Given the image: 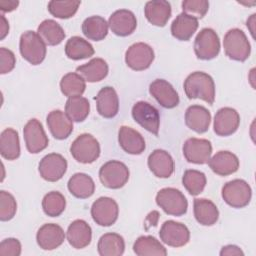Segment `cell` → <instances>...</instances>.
I'll use <instances>...</instances> for the list:
<instances>
[{"instance_id":"12","label":"cell","mask_w":256,"mask_h":256,"mask_svg":"<svg viewBox=\"0 0 256 256\" xmlns=\"http://www.w3.org/2000/svg\"><path fill=\"white\" fill-rule=\"evenodd\" d=\"M23 136L27 150L37 154L47 148L49 140L41 122L35 118L30 119L23 129Z\"/></svg>"},{"instance_id":"49","label":"cell","mask_w":256,"mask_h":256,"mask_svg":"<svg viewBox=\"0 0 256 256\" xmlns=\"http://www.w3.org/2000/svg\"><path fill=\"white\" fill-rule=\"evenodd\" d=\"M0 19H1V22H0V39L3 40L9 32V24H8L7 19L5 18V16L3 14L0 15Z\"/></svg>"},{"instance_id":"28","label":"cell","mask_w":256,"mask_h":256,"mask_svg":"<svg viewBox=\"0 0 256 256\" xmlns=\"http://www.w3.org/2000/svg\"><path fill=\"white\" fill-rule=\"evenodd\" d=\"M193 210L196 221L203 226H212L219 218L217 206L209 199L195 198Z\"/></svg>"},{"instance_id":"22","label":"cell","mask_w":256,"mask_h":256,"mask_svg":"<svg viewBox=\"0 0 256 256\" xmlns=\"http://www.w3.org/2000/svg\"><path fill=\"white\" fill-rule=\"evenodd\" d=\"M66 237L68 243L73 248L82 249L90 244L92 239V230L86 221L77 219L68 226Z\"/></svg>"},{"instance_id":"42","label":"cell","mask_w":256,"mask_h":256,"mask_svg":"<svg viewBox=\"0 0 256 256\" xmlns=\"http://www.w3.org/2000/svg\"><path fill=\"white\" fill-rule=\"evenodd\" d=\"M81 2L74 0L56 1L52 0L48 3L49 13L59 19H68L75 15Z\"/></svg>"},{"instance_id":"39","label":"cell","mask_w":256,"mask_h":256,"mask_svg":"<svg viewBox=\"0 0 256 256\" xmlns=\"http://www.w3.org/2000/svg\"><path fill=\"white\" fill-rule=\"evenodd\" d=\"M60 89L64 96L68 98L81 96L86 89V83L78 73L69 72L62 77L60 81Z\"/></svg>"},{"instance_id":"6","label":"cell","mask_w":256,"mask_h":256,"mask_svg":"<svg viewBox=\"0 0 256 256\" xmlns=\"http://www.w3.org/2000/svg\"><path fill=\"white\" fill-rule=\"evenodd\" d=\"M223 200L233 208H243L250 203L252 190L250 185L243 179H234L222 187Z\"/></svg>"},{"instance_id":"8","label":"cell","mask_w":256,"mask_h":256,"mask_svg":"<svg viewBox=\"0 0 256 256\" xmlns=\"http://www.w3.org/2000/svg\"><path fill=\"white\" fill-rule=\"evenodd\" d=\"M194 52L200 60H211L220 52V40L211 28H203L194 40Z\"/></svg>"},{"instance_id":"27","label":"cell","mask_w":256,"mask_h":256,"mask_svg":"<svg viewBox=\"0 0 256 256\" xmlns=\"http://www.w3.org/2000/svg\"><path fill=\"white\" fill-rule=\"evenodd\" d=\"M171 4L165 0L148 1L144 7L146 19L154 26L164 27L171 16Z\"/></svg>"},{"instance_id":"30","label":"cell","mask_w":256,"mask_h":256,"mask_svg":"<svg viewBox=\"0 0 256 256\" xmlns=\"http://www.w3.org/2000/svg\"><path fill=\"white\" fill-rule=\"evenodd\" d=\"M198 20L185 14L180 13L171 24V34L180 41H188L198 29Z\"/></svg>"},{"instance_id":"47","label":"cell","mask_w":256,"mask_h":256,"mask_svg":"<svg viewBox=\"0 0 256 256\" xmlns=\"http://www.w3.org/2000/svg\"><path fill=\"white\" fill-rule=\"evenodd\" d=\"M221 256H243L244 252L236 245L223 246L220 251Z\"/></svg>"},{"instance_id":"11","label":"cell","mask_w":256,"mask_h":256,"mask_svg":"<svg viewBox=\"0 0 256 256\" xmlns=\"http://www.w3.org/2000/svg\"><path fill=\"white\" fill-rule=\"evenodd\" d=\"M154 51L146 43L138 42L132 44L125 53V62L129 68L142 71L149 68L154 60Z\"/></svg>"},{"instance_id":"48","label":"cell","mask_w":256,"mask_h":256,"mask_svg":"<svg viewBox=\"0 0 256 256\" xmlns=\"http://www.w3.org/2000/svg\"><path fill=\"white\" fill-rule=\"evenodd\" d=\"M19 2L17 0H1L0 1V10L2 12H11L17 8Z\"/></svg>"},{"instance_id":"44","label":"cell","mask_w":256,"mask_h":256,"mask_svg":"<svg viewBox=\"0 0 256 256\" xmlns=\"http://www.w3.org/2000/svg\"><path fill=\"white\" fill-rule=\"evenodd\" d=\"M209 9V2L206 0H184L182 2L183 13L195 18H203Z\"/></svg>"},{"instance_id":"40","label":"cell","mask_w":256,"mask_h":256,"mask_svg":"<svg viewBox=\"0 0 256 256\" xmlns=\"http://www.w3.org/2000/svg\"><path fill=\"white\" fill-rule=\"evenodd\" d=\"M182 184L190 195L196 196L203 192L206 186V176L201 171L188 169L182 176Z\"/></svg>"},{"instance_id":"37","label":"cell","mask_w":256,"mask_h":256,"mask_svg":"<svg viewBox=\"0 0 256 256\" xmlns=\"http://www.w3.org/2000/svg\"><path fill=\"white\" fill-rule=\"evenodd\" d=\"M65 54L72 60L86 59L94 55V48L87 40L79 36H73L65 44Z\"/></svg>"},{"instance_id":"10","label":"cell","mask_w":256,"mask_h":256,"mask_svg":"<svg viewBox=\"0 0 256 256\" xmlns=\"http://www.w3.org/2000/svg\"><path fill=\"white\" fill-rule=\"evenodd\" d=\"M118 204L110 197H100L91 206V216L94 222L100 226L113 225L118 219Z\"/></svg>"},{"instance_id":"26","label":"cell","mask_w":256,"mask_h":256,"mask_svg":"<svg viewBox=\"0 0 256 256\" xmlns=\"http://www.w3.org/2000/svg\"><path fill=\"white\" fill-rule=\"evenodd\" d=\"M211 114L208 109L201 105L189 106L185 112L186 126L196 133H205L210 126Z\"/></svg>"},{"instance_id":"9","label":"cell","mask_w":256,"mask_h":256,"mask_svg":"<svg viewBox=\"0 0 256 256\" xmlns=\"http://www.w3.org/2000/svg\"><path fill=\"white\" fill-rule=\"evenodd\" d=\"M132 117L144 129L158 135L160 127V114L157 108L145 101H138L132 107Z\"/></svg>"},{"instance_id":"33","label":"cell","mask_w":256,"mask_h":256,"mask_svg":"<svg viewBox=\"0 0 256 256\" xmlns=\"http://www.w3.org/2000/svg\"><path fill=\"white\" fill-rule=\"evenodd\" d=\"M97 250L101 256H120L125 250L124 239L117 233H106L100 237Z\"/></svg>"},{"instance_id":"21","label":"cell","mask_w":256,"mask_h":256,"mask_svg":"<svg viewBox=\"0 0 256 256\" xmlns=\"http://www.w3.org/2000/svg\"><path fill=\"white\" fill-rule=\"evenodd\" d=\"M96 101L97 112L104 118H113L119 110V99L114 88L103 87L94 98Z\"/></svg>"},{"instance_id":"38","label":"cell","mask_w":256,"mask_h":256,"mask_svg":"<svg viewBox=\"0 0 256 256\" xmlns=\"http://www.w3.org/2000/svg\"><path fill=\"white\" fill-rule=\"evenodd\" d=\"M90 112V103L88 99L82 96L68 98L65 104L66 115L74 122L84 121Z\"/></svg>"},{"instance_id":"24","label":"cell","mask_w":256,"mask_h":256,"mask_svg":"<svg viewBox=\"0 0 256 256\" xmlns=\"http://www.w3.org/2000/svg\"><path fill=\"white\" fill-rule=\"evenodd\" d=\"M47 126L55 139L63 140L73 131V121L61 110L51 111L46 118Z\"/></svg>"},{"instance_id":"1","label":"cell","mask_w":256,"mask_h":256,"mask_svg":"<svg viewBox=\"0 0 256 256\" xmlns=\"http://www.w3.org/2000/svg\"><path fill=\"white\" fill-rule=\"evenodd\" d=\"M184 91L189 99H201L212 105L215 100V84L213 78L202 71H195L184 81Z\"/></svg>"},{"instance_id":"16","label":"cell","mask_w":256,"mask_h":256,"mask_svg":"<svg viewBox=\"0 0 256 256\" xmlns=\"http://www.w3.org/2000/svg\"><path fill=\"white\" fill-rule=\"evenodd\" d=\"M240 124L239 113L231 107L219 109L214 117L213 129L218 136H230L234 134Z\"/></svg>"},{"instance_id":"46","label":"cell","mask_w":256,"mask_h":256,"mask_svg":"<svg viewBox=\"0 0 256 256\" xmlns=\"http://www.w3.org/2000/svg\"><path fill=\"white\" fill-rule=\"evenodd\" d=\"M21 254V243L16 238H7L0 243L1 256H19Z\"/></svg>"},{"instance_id":"5","label":"cell","mask_w":256,"mask_h":256,"mask_svg":"<svg viewBox=\"0 0 256 256\" xmlns=\"http://www.w3.org/2000/svg\"><path fill=\"white\" fill-rule=\"evenodd\" d=\"M70 153L77 162L90 164L98 159L100 155V145L91 134L83 133L72 142Z\"/></svg>"},{"instance_id":"32","label":"cell","mask_w":256,"mask_h":256,"mask_svg":"<svg viewBox=\"0 0 256 256\" xmlns=\"http://www.w3.org/2000/svg\"><path fill=\"white\" fill-rule=\"evenodd\" d=\"M0 153L7 160H16L20 156V142L18 132L13 128H6L0 136Z\"/></svg>"},{"instance_id":"31","label":"cell","mask_w":256,"mask_h":256,"mask_svg":"<svg viewBox=\"0 0 256 256\" xmlns=\"http://www.w3.org/2000/svg\"><path fill=\"white\" fill-rule=\"evenodd\" d=\"M69 192L76 198L86 199L91 197L95 191L93 179L85 173H75L70 177L67 184Z\"/></svg>"},{"instance_id":"50","label":"cell","mask_w":256,"mask_h":256,"mask_svg":"<svg viewBox=\"0 0 256 256\" xmlns=\"http://www.w3.org/2000/svg\"><path fill=\"white\" fill-rule=\"evenodd\" d=\"M255 14H252L250 18L247 20V27L249 28L252 36L254 37V24H255Z\"/></svg>"},{"instance_id":"3","label":"cell","mask_w":256,"mask_h":256,"mask_svg":"<svg viewBox=\"0 0 256 256\" xmlns=\"http://www.w3.org/2000/svg\"><path fill=\"white\" fill-rule=\"evenodd\" d=\"M156 203L166 214L177 217L184 215L188 208L184 194L172 187L160 189L156 195Z\"/></svg>"},{"instance_id":"34","label":"cell","mask_w":256,"mask_h":256,"mask_svg":"<svg viewBox=\"0 0 256 256\" xmlns=\"http://www.w3.org/2000/svg\"><path fill=\"white\" fill-rule=\"evenodd\" d=\"M133 251L138 256H166V248L155 237L146 235L136 239L133 245Z\"/></svg>"},{"instance_id":"43","label":"cell","mask_w":256,"mask_h":256,"mask_svg":"<svg viewBox=\"0 0 256 256\" xmlns=\"http://www.w3.org/2000/svg\"><path fill=\"white\" fill-rule=\"evenodd\" d=\"M17 211V203L14 196L4 190L0 191V220H11Z\"/></svg>"},{"instance_id":"25","label":"cell","mask_w":256,"mask_h":256,"mask_svg":"<svg viewBox=\"0 0 256 256\" xmlns=\"http://www.w3.org/2000/svg\"><path fill=\"white\" fill-rule=\"evenodd\" d=\"M211 170L219 176H228L239 168L238 157L230 151H219L208 161Z\"/></svg>"},{"instance_id":"19","label":"cell","mask_w":256,"mask_h":256,"mask_svg":"<svg viewBox=\"0 0 256 256\" xmlns=\"http://www.w3.org/2000/svg\"><path fill=\"white\" fill-rule=\"evenodd\" d=\"M65 239V233L61 226L47 223L41 226L36 234V241L43 250H54L58 248Z\"/></svg>"},{"instance_id":"17","label":"cell","mask_w":256,"mask_h":256,"mask_svg":"<svg viewBox=\"0 0 256 256\" xmlns=\"http://www.w3.org/2000/svg\"><path fill=\"white\" fill-rule=\"evenodd\" d=\"M108 25L115 35L125 37L131 35L135 31L137 27V20L132 11L120 9L110 15Z\"/></svg>"},{"instance_id":"2","label":"cell","mask_w":256,"mask_h":256,"mask_svg":"<svg viewBox=\"0 0 256 256\" xmlns=\"http://www.w3.org/2000/svg\"><path fill=\"white\" fill-rule=\"evenodd\" d=\"M223 48L226 56L234 61L244 62L251 53V46L245 33L238 28L230 29L224 36Z\"/></svg>"},{"instance_id":"36","label":"cell","mask_w":256,"mask_h":256,"mask_svg":"<svg viewBox=\"0 0 256 256\" xmlns=\"http://www.w3.org/2000/svg\"><path fill=\"white\" fill-rule=\"evenodd\" d=\"M108 23L98 15L86 18L82 23V32L89 40L101 41L108 34Z\"/></svg>"},{"instance_id":"14","label":"cell","mask_w":256,"mask_h":256,"mask_svg":"<svg viewBox=\"0 0 256 256\" xmlns=\"http://www.w3.org/2000/svg\"><path fill=\"white\" fill-rule=\"evenodd\" d=\"M163 243L171 247L185 246L190 240V231L182 223L174 220L165 221L159 231Z\"/></svg>"},{"instance_id":"20","label":"cell","mask_w":256,"mask_h":256,"mask_svg":"<svg viewBox=\"0 0 256 256\" xmlns=\"http://www.w3.org/2000/svg\"><path fill=\"white\" fill-rule=\"evenodd\" d=\"M147 163L150 171L158 178H169L174 172V160L165 150H154L149 155Z\"/></svg>"},{"instance_id":"45","label":"cell","mask_w":256,"mask_h":256,"mask_svg":"<svg viewBox=\"0 0 256 256\" xmlns=\"http://www.w3.org/2000/svg\"><path fill=\"white\" fill-rule=\"evenodd\" d=\"M16 64V58L14 53L5 48L1 47L0 48V73L1 74H6L11 72Z\"/></svg>"},{"instance_id":"41","label":"cell","mask_w":256,"mask_h":256,"mask_svg":"<svg viewBox=\"0 0 256 256\" xmlns=\"http://www.w3.org/2000/svg\"><path fill=\"white\" fill-rule=\"evenodd\" d=\"M66 207L65 197L58 191L48 192L42 200V208L46 215L57 217L63 213Z\"/></svg>"},{"instance_id":"18","label":"cell","mask_w":256,"mask_h":256,"mask_svg":"<svg viewBox=\"0 0 256 256\" xmlns=\"http://www.w3.org/2000/svg\"><path fill=\"white\" fill-rule=\"evenodd\" d=\"M150 94L164 108L172 109L179 104V96L174 87L164 79H156L149 86Z\"/></svg>"},{"instance_id":"4","label":"cell","mask_w":256,"mask_h":256,"mask_svg":"<svg viewBox=\"0 0 256 256\" xmlns=\"http://www.w3.org/2000/svg\"><path fill=\"white\" fill-rule=\"evenodd\" d=\"M19 50L21 56L32 65L42 63L46 56V44L34 31H26L21 35Z\"/></svg>"},{"instance_id":"15","label":"cell","mask_w":256,"mask_h":256,"mask_svg":"<svg viewBox=\"0 0 256 256\" xmlns=\"http://www.w3.org/2000/svg\"><path fill=\"white\" fill-rule=\"evenodd\" d=\"M212 153L211 142L207 139L189 138L183 144V155L189 163L206 164Z\"/></svg>"},{"instance_id":"7","label":"cell","mask_w":256,"mask_h":256,"mask_svg":"<svg viewBox=\"0 0 256 256\" xmlns=\"http://www.w3.org/2000/svg\"><path fill=\"white\" fill-rule=\"evenodd\" d=\"M129 174V169L123 162L110 160L101 166L99 179L109 189H120L128 182Z\"/></svg>"},{"instance_id":"13","label":"cell","mask_w":256,"mask_h":256,"mask_svg":"<svg viewBox=\"0 0 256 256\" xmlns=\"http://www.w3.org/2000/svg\"><path fill=\"white\" fill-rule=\"evenodd\" d=\"M38 170L44 180L56 182L66 173L67 161L61 154L50 153L40 160Z\"/></svg>"},{"instance_id":"23","label":"cell","mask_w":256,"mask_h":256,"mask_svg":"<svg viewBox=\"0 0 256 256\" xmlns=\"http://www.w3.org/2000/svg\"><path fill=\"white\" fill-rule=\"evenodd\" d=\"M120 147L128 154L139 155L145 150V140L135 129L128 126H121L118 132Z\"/></svg>"},{"instance_id":"29","label":"cell","mask_w":256,"mask_h":256,"mask_svg":"<svg viewBox=\"0 0 256 256\" xmlns=\"http://www.w3.org/2000/svg\"><path fill=\"white\" fill-rule=\"evenodd\" d=\"M107 62L102 58H93L88 63L76 68V72L87 82L94 83L103 80L108 74Z\"/></svg>"},{"instance_id":"35","label":"cell","mask_w":256,"mask_h":256,"mask_svg":"<svg viewBox=\"0 0 256 256\" xmlns=\"http://www.w3.org/2000/svg\"><path fill=\"white\" fill-rule=\"evenodd\" d=\"M37 33L46 45L55 46L60 44L65 38L64 29L59 23L52 19H46L40 23Z\"/></svg>"}]
</instances>
